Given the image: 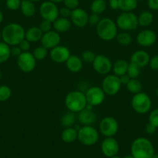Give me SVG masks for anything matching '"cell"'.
I'll list each match as a JSON object with an SVG mask.
<instances>
[{
  "label": "cell",
  "instance_id": "d6a6232c",
  "mask_svg": "<svg viewBox=\"0 0 158 158\" xmlns=\"http://www.w3.org/2000/svg\"><path fill=\"white\" fill-rule=\"evenodd\" d=\"M116 39L118 43L123 46H128V45L131 44L132 41H133V37L128 32L126 31L117 34Z\"/></svg>",
  "mask_w": 158,
  "mask_h": 158
},
{
  "label": "cell",
  "instance_id": "f6af8a7d",
  "mask_svg": "<svg viewBox=\"0 0 158 158\" xmlns=\"http://www.w3.org/2000/svg\"><path fill=\"white\" fill-rule=\"evenodd\" d=\"M149 64L151 69L153 70H158V54L157 55L153 56L151 57L149 62Z\"/></svg>",
  "mask_w": 158,
  "mask_h": 158
},
{
  "label": "cell",
  "instance_id": "74e56055",
  "mask_svg": "<svg viewBox=\"0 0 158 158\" xmlns=\"http://www.w3.org/2000/svg\"><path fill=\"white\" fill-rule=\"evenodd\" d=\"M21 2H22L21 0H6V7L9 10L15 11V10L20 9Z\"/></svg>",
  "mask_w": 158,
  "mask_h": 158
},
{
  "label": "cell",
  "instance_id": "f1b7e54d",
  "mask_svg": "<svg viewBox=\"0 0 158 158\" xmlns=\"http://www.w3.org/2000/svg\"><path fill=\"white\" fill-rule=\"evenodd\" d=\"M107 7V3L106 0H94L91 4V11L92 13L100 15L105 12Z\"/></svg>",
  "mask_w": 158,
  "mask_h": 158
},
{
  "label": "cell",
  "instance_id": "603a6c76",
  "mask_svg": "<svg viewBox=\"0 0 158 158\" xmlns=\"http://www.w3.org/2000/svg\"><path fill=\"white\" fill-rule=\"evenodd\" d=\"M44 33L39 28V27H32L26 31L25 39H27L30 43H35L40 41Z\"/></svg>",
  "mask_w": 158,
  "mask_h": 158
},
{
  "label": "cell",
  "instance_id": "52a82bcc",
  "mask_svg": "<svg viewBox=\"0 0 158 158\" xmlns=\"http://www.w3.org/2000/svg\"><path fill=\"white\" fill-rule=\"evenodd\" d=\"M131 106L133 110L139 114H146L150 110L152 102L150 96L144 92L135 94L131 100Z\"/></svg>",
  "mask_w": 158,
  "mask_h": 158
},
{
  "label": "cell",
  "instance_id": "91938a15",
  "mask_svg": "<svg viewBox=\"0 0 158 158\" xmlns=\"http://www.w3.org/2000/svg\"><path fill=\"white\" fill-rule=\"evenodd\" d=\"M156 95H157V97H158V88L156 89Z\"/></svg>",
  "mask_w": 158,
  "mask_h": 158
},
{
  "label": "cell",
  "instance_id": "9c48e42d",
  "mask_svg": "<svg viewBox=\"0 0 158 158\" xmlns=\"http://www.w3.org/2000/svg\"><path fill=\"white\" fill-rule=\"evenodd\" d=\"M40 16L44 20L54 23L59 17V9L57 5L51 1L44 2L39 9Z\"/></svg>",
  "mask_w": 158,
  "mask_h": 158
},
{
  "label": "cell",
  "instance_id": "e575fe53",
  "mask_svg": "<svg viewBox=\"0 0 158 158\" xmlns=\"http://www.w3.org/2000/svg\"><path fill=\"white\" fill-rule=\"evenodd\" d=\"M12 95V90L9 86H0V102H5L10 99Z\"/></svg>",
  "mask_w": 158,
  "mask_h": 158
},
{
  "label": "cell",
  "instance_id": "2e32d148",
  "mask_svg": "<svg viewBox=\"0 0 158 158\" xmlns=\"http://www.w3.org/2000/svg\"><path fill=\"white\" fill-rule=\"evenodd\" d=\"M60 42V36L59 33L55 30H51L48 33H44L40 43L41 45L48 50L53 49L55 47L58 46Z\"/></svg>",
  "mask_w": 158,
  "mask_h": 158
},
{
  "label": "cell",
  "instance_id": "3957f363",
  "mask_svg": "<svg viewBox=\"0 0 158 158\" xmlns=\"http://www.w3.org/2000/svg\"><path fill=\"white\" fill-rule=\"evenodd\" d=\"M65 106L70 112L78 113L85 109L88 102L85 94L81 91H72L70 92L65 97Z\"/></svg>",
  "mask_w": 158,
  "mask_h": 158
},
{
  "label": "cell",
  "instance_id": "1f68e13d",
  "mask_svg": "<svg viewBox=\"0 0 158 158\" xmlns=\"http://www.w3.org/2000/svg\"><path fill=\"white\" fill-rule=\"evenodd\" d=\"M76 121V115L74 112H67L62 116L60 123L64 128H68V127H73Z\"/></svg>",
  "mask_w": 158,
  "mask_h": 158
},
{
  "label": "cell",
  "instance_id": "30bf717a",
  "mask_svg": "<svg viewBox=\"0 0 158 158\" xmlns=\"http://www.w3.org/2000/svg\"><path fill=\"white\" fill-rule=\"evenodd\" d=\"M118 130V123L114 117L106 116L99 123V131L106 137H113Z\"/></svg>",
  "mask_w": 158,
  "mask_h": 158
},
{
  "label": "cell",
  "instance_id": "94428289",
  "mask_svg": "<svg viewBox=\"0 0 158 158\" xmlns=\"http://www.w3.org/2000/svg\"><path fill=\"white\" fill-rule=\"evenodd\" d=\"M1 78H2V72L0 71V80H1Z\"/></svg>",
  "mask_w": 158,
  "mask_h": 158
},
{
  "label": "cell",
  "instance_id": "ee69618b",
  "mask_svg": "<svg viewBox=\"0 0 158 158\" xmlns=\"http://www.w3.org/2000/svg\"><path fill=\"white\" fill-rule=\"evenodd\" d=\"M71 11L72 10H69L67 7H63L60 10H59V16H60V17L63 18H70L71 17Z\"/></svg>",
  "mask_w": 158,
  "mask_h": 158
},
{
  "label": "cell",
  "instance_id": "4dcf8cb0",
  "mask_svg": "<svg viewBox=\"0 0 158 158\" xmlns=\"http://www.w3.org/2000/svg\"><path fill=\"white\" fill-rule=\"evenodd\" d=\"M11 56V48L4 42H0V64L5 63Z\"/></svg>",
  "mask_w": 158,
  "mask_h": 158
},
{
  "label": "cell",
  "instance_id": "681fc988",
  "mask_svg": "<svg viewBox=\"0 0 158 158\" xmlns=\"http://www.w3.org/2000/svg\"><path fill=\"white\" fill-rule=\"evenodd\" d=\"M109 5L112 10H118V0H109Z\"/></svg>",
  "mask_w": 158,
  "mask_h": 158
},
{
  "label": "cell",
  "instance_id": "816d5d0a",
  "mask_svg": "<svg viewBox=\"0 0 158 158\" xmlns=\"http://www.w3.org/2000/svg\"><path fill=\"white\" fill-rule=\"evenodd\" d=\"M49 1H51V2H54V3H60V2H64V0H49Z\"/></svg>",
  "mask_w": 158,
  "mask_h": 158
},
{
  "label": "cell",
  "instance_id": "44dd1931",
  "mask_svg": "<svg viewBox=\"0 0 158 158\" xmlns=\"http://www.w3.org/2000/svg\"><path fill=\"white\" fill-rule=\"evenodd\" d=\"M66 67L71 72L77 73L83 67V61L81 57L77 55H71L65 62Z\"/></svg>",
  "mask_w": 158,
  "mask_h": 158
},
{
  "label": "cell",
  "instance_id": "8992f818",
  "mask_svg": "<svg viewBox=\"0 0 158 158\" xmlns=\"http://www.w3.org/2000/svg\"><path fill=\"white\" fill-rule=\"evenodd\" d=\"M117 27L123 31H131L136 30L139 26L138 17L133 12H123L116 19Z\"/></svg>",
  "mask_w": 158,
  "mask_h": 158
},
{
  "label": "cell",
  "instance_id": "484cf974",
  "mask_svg": "<svg viewBox=\"0 0 158 158\" xmlns=\"http://www.w3.org/2000/svg\"><path fill=\"white\" fill-rule=\"evenodd\" d=\"M62 140L67 143H71L77 139V130L74 127L65 128L61 133Z\"/></svg>",
  "mask_w": 158,
  "mask_h": 158
},
{
  "label": "cell",
  "instance_id": "d590c367",
  "mask_svg": "<svg viewBox=\"0 0 158 158\" xmlns=\"http://www.w3.org/2000/svg\"><path fill=\"white\" fill-rule=\"evenodd\" d=\"M127 74H128L129 77L131 79H135L137 78L139 76L140 74V68H138L137 66H136L133 64L130 63L129 64L128 69H127Z\"/></svg>",
  "mask_w": 158,
  "mask_h": 158
},
{
  "label": "cell",
  "instance_id": "8d00e7d4",
  "mask_svg": "<svg viewBox=\"0 0 158 158\" xmlns=\"http://www.w3.org/2000/svg\"><path fill=\"white\" fill-rule=\"evenodd\" d=\"M96 54L92 51H85L81 54V60L85 63H92L95 60Z\"/></svg>",
  "mask_w": 158,
  "mask_h": 158
},
{
  "label": "cell",
  "instance_id": "f546056e",
  "mask_svg": "<svg viewBox=\"0 0 158 158\" xmlns=\"http://www.w3.org/2000/svg\"><path fill=\"white\" fill-rule=\"evenodd\" d=\"M127 90L130 92V93L133 94H137L139 92H141L143 89L142 83L138 80V79H131L129 81V82L127 83V85H126Z\"/></svg>",
  "mask_w": 158,
  "mask_h": 158
},
{
  "label": "cell",
  "instance_id": "ab89813d",
  "mask_svg": "<svg viewBox=\"0 0 158 158\" xmlns=\"http://www.w3.org/2000/svg\"><path fill=\"white\" fill-rule=\"evenodd\" d=\"M53 27L52 23L49 22V21L47 20H43L40 23L39 28L41 30V31L43 32L44 33H48V32L51 31V29Z\"/></svg>",
  "mask_w": 158,
  "mask_h": 158
},
{
  "label": "cell",
  "instance_id": "6125c7cd",
  "mask_svg": "<svg viewBox=\"0 0 158 158\" xmlns=\"http://www.w3.org/2000/svg\"><path fill=\"white\" fill-rule=\"evenodd\" d=\"M137 1H144V0H137Z\"/></svg>",
  "mask_w": 158,
  "mask_h": 158
},
{
  "label": "cell",
  "instance_id": "d4e9b609",
  "mask_svg": "<svg viewBox=\"0 0 158 158\" xmlns=\"http://www.w3.org/2000/svg\"><path fill=\"white\" fill-rule=\"evenodd\" d=\"M21 13L26 17H32L36 13V6L30 0H23L20 6Z\"/></svg>",
  "mask_w": 158,
  "mask_h": 158
},
{
  "label": "cell",
  "instance_id": "f35d334b",
  "mask_svg": "<svg viewBox=\"0 0 158 158\" xmlns=\"http://www.w3.org/2000/svg\"><path fill=\"white\" fill-rule=\"evenodd\" d=\"M149 123L158 128V109H153L149 115Z\"/></svg>",
  "mask_w": 158,
  "mask_h": 158
},
{
  "label": "cell",
  "instance_id": "8fae6325",
  "mask_svg": "<svg viewBox=\"0 0 158 158\" xmlns=\"http://www.w3.org/2000/svg\"><path fill=\"white\" fill-rule=\"evenodd\" d=\"M17 65L19 69L25 73H30L35 69L36 65V60L33 53L23 52L17 57Z\"/></svg>",
  "mask_w": 158,
  "mask_h": 158
},
{
  "label": "cell",
  "instance_id": "bcb514c9",
  "mask_svg": "<svg viewBox=\"0 0 158 158\" xmlns=\"http://www.w3.org/2000/svg\"><path fill=\"white\" fill-rule=\"evenodd\" d=\"M147 6L152 10H158V0H147Z\"/></svg>",
  "mask_w": 158,
  "mask_h": 158
},
{
  "label": "cell",
  "instance_id": "cb8c5ba5",
  "mask_svg": "<svg viewBox=\"0 0 158 158\" xmlns=\"http://www.w3.org/2000/svg\"><path fill=\"white\" fill-rule=\"evenodd\" d=\"M129 63L126 60L123 59H119L116 60L112 65V71L115 75L120 77V76L126 74L127 73Z\"/></svg>",
  "mask_w": 158,
  "mask_h": 158
},
{
  "label": "cell",
  "instance_id": "7bdbcfd3",
  "mask_svg": "<svg viewBox=\"0 0 158 158\" xmlns=\"http://www.w3.org/2000/svg\"><path fill=\"white\" fill-rule=\"evenodd\" d=\"M18 46H19V48H20L23 52H28L29 50L30 49L31 45H30V42H29L27 39H24L23 40H22L19 44Z\"/></svg>",
  "mask_w": 158,
  "mask_h": 158
},
{
  "label": "cell",
  "instance_id": "ac0fdd59",
  "mask_svg": "<svg viewBox=\"0 0 158 158\" xmlns=\"http://www.w3.org/2000/svg\"><path fill=\"white\" fill-rule=\"evenodd\" d=\"M136 41L141 47H150L156 41V34L151 30H143L138 33Z\"/></svg>",
  "mask_w": 158,
  "mask_h": 158
},
{
  "label": "cell",
  "instance_id": "5bb4252c",
  "mask_svg": "<svg viewBox=\"0 0 158 158\" xmlns=\"http://www.w3.org/2000/svg\"><path fill=\"white\" fill-rule=\"evenodd\" d=\"M71 55L70 50L67 47L61 45H58L54 48L50 52V57L51 60L57 64L65 63Z\"/></svg>",
  "mask_w": 158,
  "mask_h": 158
},
{
  "label": "cell",
  "instance_id": "4fadbf2b",
  "mask_svg": "<svg viewBox=\"0 0 158 158\" xmlns=\"http://www.w3.org/2000/svg\"><path fill=\"white\" fill-rule=\"evenodd\" d=\"M94 70L102 75L108 74L112 69V64L110 59L103 54H98L92 62Z\"/></svg>",
  "mask_w": 158,
  "mask_h": 158
},
{
  "label": "cell",
  "instance_id": "7402d4cb",
  "mask_svg": "<svg viewBox=\"0 0 158 158\" xmlns=\"http://www.w3.org/2000/svg\"><path fill=\"white\" fill-rule=\"evenodd\" d=\"M71 19L68 18L58 17L54 23H53V28L57 33H65L68 32L71 28Z\"/></svg>",
  "mask_w": 158,
  "mask_h": 158
},
{
  "label": "cell",
  "instance_id": "f907efd6",
  "mask_svg": "<svg viewBox=\"0 0 158 158\" xmlns=\"http://www.w3.org/2000/svg\"><path fill=\"white\" fill-rule=\"evenodd\" d=\"M119 79H120L121 84L124 85H127V83H128L129 81L130 80V77H129L128 74H123V75L120 76V77H119Z\"/></svg>",
  "mask_w": 158,
  "mask_h": 158
},
{
  "label": "cell",
  "instance_id": "b9f144b4",
  "mask_svg": "<svg viewBox=\"0 0 158 158\" xmlns=\"http://www.w3.org/2000/svg\"><path fill=\"white\" fill-rule=\"evenodd\" d=\"M101 20L99 15L92 13V15L89 16V24L91 26H97L99 21Z\"/></svg>",
  "mask_w": 158,
  "mask_h": 158
},
{
  "label": "cell",
  "instance_id": "db71d44e",
  "mask_svg": "<svg viewBox=\"0 0 158 158\" xmlns=\"http://www.w3.org/2000/svg\"><path fill=\"white\" fill-rule=\"evenodd\" d=\"M123 158H134V157H133V156L130 154V155H127V156H124Z\"/></svg>",
  "mask_w": 158,
  "mask_h": 158
},
{
  "label": "cell",
  "instance_id": "6da1fadb",
  "mask_svg": "<svg viewBox=\"0 0 158 158\" xmlns=\"http://www.w3.org/2000/svg\"><path fill=\"white\" fill-rule=\"evenodd\" d=\"M26 31L23 27L16 23H9L2 31V39L9 46H18L25 39Z\"/></svg>",
  "mask_w": 158,
  "mask_h": 158
},
{
  "label": "cell",
  "instance_id": "d6986e66",
  "mask_svg": "<svg viewBox=\"0 0 158 158\" xmlns=\"http://www.w3.org/2000/svg\"><path fill=\"white\" fill-rule=\"evenodd\" d=\"M150 57L148 53L143 50L136 51L132 54L130 57V63L133 64L138 68H143L149 64Z\"/></svg>",
  "mask_w": 158,
  "mask_h": 158
},
{
  "label": "cell",
  "instance_id": "ba28073f",
  "mask_svg": "<svg viewBox=\"0 0 158 158\" xmlns=\"http://www.w3.org/2000/svg\"><path fill=\"white\" fill-rule=\"evenodd\" d=\"M120 79L119 77L115 74H108L103 79L102 83V89L104 91L106 95H115L119 92L121 89Z\"/></svg>",
  "mask_w": 158,
  "mask_h": 158
},
{
  "label": "cell",
  "instance_id": "5b68a950",
  "mask_svg": "<svg viewBox=\"0 0 158 158\" xmlns=\"http://www.w3.org/2000/svg\"><path fill=\"white\" fill-rule=\"evenodd\" d=\"M99 134L92 126H83L77 130V139L85 146L95 145L98 140Z\"/></svg>",
  "mask_w": 158,
  "mask_h": 158
},
{
  "label": "cell",
  "instance_id": "ffe728a7",
  "mask_svg": "<svg viewBox=\"0 0 158 158\" xmlns=\"http://www.w3.org/2000/svg\"><path fill=\"white\" fill-rule=\"evenodd\" d=\"M77 119L82 126H92L96 122L97 116L92 110L85 109L78 112Z\"/></svg>",
  "mask_w": 158,
  "mask_h": 158
},
{
  "label": "cell",
  "instance_id": "4316f807",
  "mask_svg": "<svg viewBox=\"0 0 158 158\" xmlns=\"http://www.w3.org/2000/svg\"><path fill=\"white\" fill-rule=\"evenodd\" d=\"M118 10L123 12H132L137 7V0H118Z\"/></svg>",
  "mask_w": 158,
  "mask_h": 158
},
{
  "label": "cell",
  "instance_id": "f5cc1de1",
  "mask_svg": "<svg viewBox=\"0 0 158 158\" xmlns=\"http://www.w3.org/2000/svg\"><path fill=\"white\" fill-rule=\"evenodd\" d=\"M2 21H3V13L0 10V23H2Z\"/></svg>",
  "mask_w": 158,
  "mask_h": 158
},
{
  "label": "cell",
  "instance_id": "680465c9",
  "mask_svg": "<svg viewBox=\"0 0 158 158\" xmlns=\"http://www.w3.org/2000/svg\"><path fill=\"white\" fill-rule=\"evenodd\" d=\"M2 39V32H0V40Z\"/></svg>",
  "mask_w": 158,
  "mask_h": 158
},
{
  "label": "cell",
  "instance_id": "9a60e30c",
  "mask_svg": "<svg viewBox=\"0 0 158 158\" xmlns=\"http://www.w3.org/2000/svg\"><path fill=\"white\" fill-rule=\"evenodd\" d=\"M101 150L103 154L109 158L116 156L119 150V145L115 138L106 137V139L102 142Z\"/></svg>",
  "mask_w": 158,
  "mask_h": 158
},
{
  "label": "cell",
  "instance_id": "83f0119b",
  "mask_svg": "<svg viewBox=\"0 0 158 158\" xmlns=\"http://www.w3.org/2000/svg\"><path fill=\"white\" fill-rule=\"evenodd\" d=\"M138 17V23L141 27H148L153 23V15L150 11H143L139 15Z\"/></svg>",
  "mask_w": 158,
  "mask_h": 158
},
{
  "label": "cell",
  "instance_id": "7a4b0ae2",
  "mask_svg": "<svg viewBox=\"0 0 158 158\" xmlns=\"http://www.w3.org/2000/svg\"><path fill=\"white\" fill-rule=\"evenodd\" d=\"M131 155L134 158H153L155 154L153 143L145 137H138L131 144Z\"/></svg>",
  "mask_w": 158,
  "mask_h": 158
},
{
  "label": "cell",
  "instance_id": "6f0895ef",
  "mask_svg": "<svg viewBox=\"0 0 158 158\" xmlns=\"http://www.w3.org/2000/svg\"><path fill=\"white\" fill-rule=\"evenodd\" d=\"M30 1H31V2H39V1H40V0H30Z\"/></svg>",
  "mask_w": 158,
  "mask_h": 158
},
{
  "label": "cell",
  "instance_id": "60d3db41",
  "mask_svg": "<svg viewBox=\"0 0 158 158\" xmlns=\"http://www.w3.org/2000/svg\"><path fill=\"white\" fill-rule=\"evenodd\" d=\"M64 6L71 10H74L78 8L79 0H64Z\"/></svg>",
  "mask_w": 158,
  "mask_h": 158
},
{
  "label": "cell",
  "instance_id": "e0dca14e",
  "mask_svg": "<svg viewBox=\"0 0 158 158\" xmlns=\"http://www.w3.org/2000/svg\"><path fill=\"white\" fill-rule=\"evenodd\" d=\"M70 19L74 26L80 28L85 27L89 24V15L81 8H77L71 11Z\"/></svg>",
  "mask_w": 158,
  "mask_h": 158
},
{
  "label": "cell",
  "instance_id": "9f6ffc18",
  "mask_svg": "<svg viewBox=\"0 0 158 158\" xmlns=\"http://www.w3.org/2000/svg\"><path fill=\"white\" fill-rule=\"evenodd\" d=\"M109 158H121L120 156H112V157H109Z\"/></svg>",
  "mask_w": 158,
  "mask_h": 158
},
{
  "label": "cell",
  "instance_id": "277c9868",
  "mask_svg": "<svg viewBox=\"0 0 158 158\" xmlns=\"http://www.w3.org/2000/svg\"><path fill=\"white\" fill-rule=\"evenodd\" d=\"M96 33L100 39L105 41H110L117 36V26L109 18L101 19L96 26Z\"/></svg>",
  "mask_w": 158,
  "mask_h": 158
},
{
  "label": "cell",
  "instance_id": "7dc6e473",
  "mask_svg": "<svg viewBox=\"0 0 158 158\" xmlns=\"http://www.w3.org/2000/svg\"><path fill=\"white\" fill-rule=\"evenodd\" d=\"M22 53L23 51H21V49L19 48V46H13V48H11V55L14 56V57H18Z\"/></svg>",
  "mask_w": 158,
  "mask_h": 158
},
{
  "label": "cell",
  "instance_id": "7c38bea8",
  "mask_svg": "<svg viewBox=\"0 0 158 158\" xmlns=\"http://www.w3.org/2000/svg\"><path fill=\"white\" fill-rule=\"evenodd\" d=\"M85 97L88 104L94 106L101 105L106 98V93L102 89L98 86H92L86 90Z\"/></svg>",
  "mask_w": 158,
  "mask_h": 158
},
{
  "label": "cell",
  "instance_id": "c3c4849f",
  "mask_svg": "<svg viewBox=\"0 0 158 158\" xmlns=\"http://www.w3.org/2000/svg\"><path fill=\"white\" fill-rule=\"evenodd\" d=\"M156 127H155L154 126L152 125L151 123H149L148 124H147V126H146L145 127V131L146 133H148V134H153V133L156 132Z\"/></svg>",
  "mask_w": 158,
  "mask_h": 158
},
{
  "label": "cell",
  "instance_id": "836d02e7",
  "mask_svg": "<svg viewBox=\"0 0 158 158\" xmlns=\"http://www.w3.org/2000/svg\"><path fill=\"white\" fill-rule=\"evenodd\" d=\"M48 50L46 48L41 46L37 47L36 49L33 51V54L34 56L35 59L36 60H42L48 56Z\"/></svg>",
  "mask_w": 158,
  "mask_h": 158
},
{
  "label": "cell",
  "instance_id": "11a10c76",
  "mask_svg": "<svg viewBox=\"0 0 158 158\" xmlns=\"http://www.w3.org/2000/svg\"><path fill=\"white\" fill-rule=\"evenodd\" d=\"M153 158H158V153H155V154H154V155H153Z\"/></svg>",
  "mask_w": 158,
  "mask_h": 158
}]
</instances>
